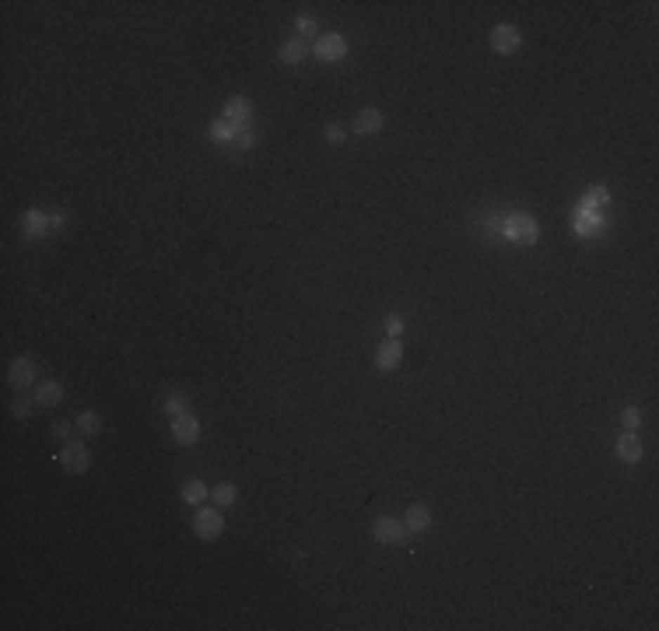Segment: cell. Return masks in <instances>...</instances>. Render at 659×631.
I'll return each instance as SVG.
<instances>
[{"label": "cell", "instance_id": "cell-1", "mask_svg": "<svg viewBox=\"0 0 659 631\" xmlns=\"http://www.w3.org/2000/svg\"><path fill=\"white\" fill-rule=\"evenodd\" d=\"M505 235H509L512 242H537L540 228H537L533 218H526V214H512V218L505 221Z\"/></svg>", "mask_w": 659, "mask_h": 631}, {"label": "cell", "instance_id": "cell-2", "mask_svg": "<svg viewBox=\"0 0 659 631\" xmlns=\"http://www.w3.org/2000/svg\"><path fill=\"white\" fill-rule=\"evenodd\" d=\"M221 530H225V519H221L218 509H200V512L193 516V533H197V537L211 540V537H218Z\"/></svg>", "mask_w": 659, "mask_h": 631}, {"label": "cell", "instance_id": "cell-3", "mask_svg": "<svg viewBox=\"0 0 659 631\" xmlns=\"http://www.w3.org/2000/svg\"><path fill=\"white\" fill-rule=\"evenodd\" d=\"M372 533H375L379 544H403L407 540V526L396 523V519H389V516H379L372 523Z\"/></svg>", "mask_w": 659, "mask_h": 631}, {"label": "cell", "instance_id": "cell-4", "mask_svg": "<svg viewBox=\"0 0 659 631\" xmlns=\"http://www.w3.org/2000/svg\"><path fill=\"white\" fill-rule=\"evenodd\" d=\"M491 46H495V53H516L523 46V35H519L516 25H495L491 28Z\"/></svg>", "mask_w": 659, "mask_h": 631}, {"label": "cell", "instance_id": "cell-5", "mask_svg": "<svg viewBox=\"0 0 659 631\" xmlns=\"http://www.w3.org/2000/svg\"><path fill=\"white\" fill-rule=\"evenodd\" d=\"M172 438L179 442V445H193L197 438H200V421L186 410V414H179V417H172Z\"/></svg>", "mask_w": 659, "mask_h": 631}, {"label": "cell", "instance_id": "cell-6", "mask_svg": "<svg viewBox=\"0 0 659 631\" xmlns=\"http://www.w3.org/2000/svg\"><path fill=\"white\" fill-rule=\"evenodd\" d=\"M316 56L320 60H344V53H347V42H344V35H337V32H327V35H320L316 39Z\"/></svg>", "mask_w": 659, "mask_h": 631}, {"label": "cell", "instance_id": "cell-7", "mask_svg": "<svg viewBox=\"0 0 659 631\" xmlns=\"http://www.w3.org/2000/svg\"><path fill=\"white\" fill-rule=\"evenodd\" d=\"M60 463H63V470H70V474H81V470H88V449L81 445V442H67L63 445V453H60Z\"/></svg>", "mask_w": 659, "mask_h": 631}, {"label": "cell", "instance_id": "cell-8", "mask_svg": "<svg viewBox=\"0 0 659 631\" xmlns=\"http://www.w3.org/2000/svg\"><path fill=\"white\" fill-rule=\"evenodd\" d=\"M49 228H53V218L42 214V211H28V214L21 218V232H25L28 239H39V235H46Z\"/></svg>", "mask_w": 659, "mask_h": 631}, {"label": "cell", "instance_id": "cell-9", "mask_svg": "<svg viewBox=\"0 0 659 631\" xmlns=\"http://www.w3.org/2000/svg\"><path fill=\"white\" fill-rule=\"evenodd\" d=\"M306 53H309V46H306V39H288V42H281V49H278V60L281 63H288V67H295V63H302L306 60Z\"/></svg>", "mask_w": 659, "mask_h": 631}, {"label": "cell", "instance_id": "cell-10", "mask_svg": "<svg viewBox=\"0 0 659 631\" xmlns=\"http://www.w3.org/2000/svg\"><path fill=\"white\" fill-rule=\"evenodd\" d=\"M382 126H386V116L379 109H358V116H354V130L358 134H379Z\"/></svg>", "mask_w": 659, "mask_h": 631}, {"label": "cell", "instance_id": "cell-11", "mask_svg": "<svg viewBox=\"0 0 659 631\" xmlns=\"http://www.w3.org/2000/svg\"><path fill=\"white\" fill-rule=\"evenodd\" d=\"M400 358H403V347H400V340H386V344H379L375 365H379L382 372H393V368L400 365Z\"/></svg>", "mask_w": 659, "mask_h": 631}, {"label": "cell", "instance_id": "cell-12", "mask_svg": "<svg viewBox=\"0 0 659 631\" xmlns=\"http://www.w3.org/2000/svg\"><path fill=\"white\" fill-rule=\"evenodd\" d=\"M7 379H11V386H28V382H35V361H32V358H14Z\"/></svg>", "mask_w": 659, "mask_h": 631}, {"label": "cell", "instance_id": "cell-13", "mask_svg": "<svg viewBox=\"0 0 659 631\" xmlns=\"http://www.w3.org/2000/svg\"><path fill=\"white\" fill-rule=\"evenodd\" d=\"M249 116H253V105H249V98H242V95H239V98H228V102H225V119H228V123L242 126V123H246Z\"/></svg>", "mask_w": 659, "mask_h": 631}, {"label": "cell", "instance_id": "cell-14", "mask_svg": "<svg viewBox=\"0 0 659 631\" xmlns=\"http://www.w3.org/2000/svg\"><path fill=\"white\" fill-rule=\"evenodd\" d=\"M618 456H621L625 463H639V460H642V442H639L635 431H625V435L618 438Z\"/></svg>", "mask_w": 659, "mask_h": 631}, {"label": "cell", "instance_id": "cell-15", "mask_svg": "<svg viewBox=\"0 0 659 631\" xmlns=\"http://www.w3.org/2000/svg\"><path fill=\"white\" fill-rule=\"evenodd\" d=\"M403 526H407V530H414V533L428 530V526H431V512H428V505H410V509H407Z\"/></svg>", "mask_w": 659, "mask_h": 631}, {"label": "cell", "instance_id": "cell-16", "mask_svg": "<svg viewBox=\"0 0 659 631\" xmlns=\"http://www.w3.org/2000/svg\"><path fill=\"white\" fill-rule=\"evenodd\" d=\"M63 400V386L60 382H42L39 389H35V403L39 407H56Z\"/></svg>", "mask_w": 659, "mask_h": 631}, {"label": "cell", "instance_id": "cell-17", "mask_svg": "<svg viewBox=\"0 0 659 631\" xmlns=\"http://www.w3.org/2000/svg\"><path fill=\"white\" fill-rule=\"evenodd\" d=\"M239 130H242V126H235V123H228L225 116L211 123V137H214V141H235V137H239Z\"/></svg>", "mask_w": 659, "mask_h": 631}, {"label": "cell", "instance_id": "cell-18", "mask_svg": "<svg viewBox=\"0 0 659 631\" xmlns=\"http://www.w3.org/2000/svg\"><path fill=\"white\" fill-rule=\"evenodd\" d=\"M603 204H611V190L607 186H593L586 193V200H582V207H593V211H600Z\"/></svg>", "mask_w": 659, "mask_h": 631}, {"label": "cell", "instance_id": "cell-19", "mask_svg": "<svg viewBox=\"0 0 659 631\" xmlns=\"http://www.w3.org/2000/svg\"><path fill=\"white\" fill-rule=\"evenodd\" d=\"M207 498V488L200 484V481H186L183 484V502H190V505H200Z\"/></svg>", "mask_w": 659, "mask_h": 631}, {"label": "cell", "instance_id": "cell-20", "mask_svg": "<svg viewBox=\"0 0 659 631\" xmlns=\"http://www.w3.org/2000/svg\"><path fill=\"white\" fill-rule=\"evenodd\" d=\"M211 495H214V502H218V505L225 509V505H235V498H239V488H235V484H218V488H214Z\"/></svg>", "mask_w": 659, "mask_h": 631}, {"label": "cell", "instance_id": "cell-21", "mask_svg": "<svg viewBox=\"0 0 659 631\" xmlns=\"http://www.w3.org/2000/svg\"><path fill=\"white\" fill-rule=\"evenodd\" d=\"M102 428V417L95 414V410H84L81 417H77V431H84V435H95Z\"/></svg>", "mask_w": 659, "mask_h": 631}, {"label": "cell", "instance_id": "cell-22", "mask_svg": "<svg viewBox=\"0 0 659 631\" xmlns=\"http://www.w3.org/2000/svg\"><path fill=\"white\" fill-rule=\"evenodd\" d=\"M165 410H169L172 417H179V414H186V396H183V393H172V396L165 400Z\"/></svg>", "mask_w": 659, "mask_h": 631}, {"label": "cell", "instance_id": "cell-23", "mask_svg": "<svg viewBox=\"0 0 659 631\" xmlns=\"http://www.w3.org/2000/svg\"><path fill=\"white\" fill-rule=\"evenodd\" d=\"M621 421H625V428H628V431H635V428L642 424V410H639V407H628Z\"/></svg>", "mask_w": 659, "mask_h": 631}, {"label": "cell", "instance_id": "cell-24", "mask_svg": "<svg viewBox=\"0 0 659 631\" xmlns=\"http://www.w3.org/2000/svg\"><path fill=\"white\" fill-rule=\"evenodd\" d=\"M295 28H299V39H302V35H313V32H316V21H313V18H299Z\"/></svg>", "mask_w": 659, "mask_h": 631}, {"label": "cell", "instance_id": "cell-25", "mask_svg": "<svg viewBox=\"0 0 659 631\" xmlns=\"http://www.w3.org/2000/svg\"><path fill=\"white\" fill-rule=\"evenodd\" d=\"M386 330H389V333H393V340H396V337L403 333V319H400V316H389V319H386Z\"/></svg>", "mask_w": 659, "mask_h": 631}, {"label": "cell", "instance_id": "cell-26", "mask_svg": "<svg viewBox=\"0 0 659 631\" xmlns=\"http://www.w3.org/2000/svg\"><path fill=\"white\" fill-rule=\"evenodd\" d=\"M327 141L330 144H340V141H344V130H340V126H327Z\"/></svg>", "mask_w": 659, "mask_h": 631}, {"label": "cell", "instance_id": "cell-27", "mask_svg": "<svg viewBox=\"0 0 659 631\" xmlns=\"http://www.w3.org/2000/svg\"><path fill=\"white\" fill-rule=\"evenodd\" d=\"M235 144H239V148H253V134H249V130H239Z\"/></svg>", "mask_w": 659, "mask_h": 631}, {"label": "cell", "instance_id": "cell-28", "mask_svg": "<svg viewBox=\"0 0 659 631\" xmlns=\"http://www.w3.org/2000/svg\"><path fill=\"white\" fill-rule=\"evenodd\" d=\"M14 414H18V417H25V414H28V403H25V400H18V403H14Z\"/></svg>", "mask_w": 659, "mask_h": 631}]
</instances>
